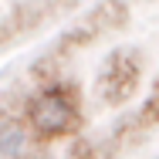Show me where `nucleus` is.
Listing matches in <instances>:
<instances>
[{"label":"nucleus","mask_w":159,"mask_h":159,"mask_svg":"<svg viewBox=\"0 0 159 159\" xmlns=\"http://www.w3.org/2000/svg\"><path fill=\"white\" fill-rule=\"evenodd\" d=\"M125 17H129V7L122 0H102L92 14H85V17L61 37V51H78V48L95 44L98 37H105V34H112L115 27H122Z\"/></svg>","instance_id":"7ed1b4c3"},{"label":"nucleus","mask_w":159,"mask_h":159,"mask_svg":"<svg viewBox=\"0 0 159 159\" xmlns=\"http://www.w3.org/2000/svg\"><path fill=\"white\" fill-rule=\"evenodd\" d=\"M139 125H159V78L152 85V95L146 98V105L139 112Z\"/></svg>","instance_id":"39448f33"},{"label":"nucleus","mask_w":159,"mask_h":159,"mask_svg":"<svg viewBox=\"0 0 159 159\" xmlns=\"http://www.w3.org/2000/svg\"><path fill=\"white\" fill-rule=\"evenodd\" d=\"M27 125L41 139H64L81 129V98L68 81H48L27 98Z\"/></svg>","instance_id":"f257e3e1"},{"label":"nucleus","mask_w":159,"mask_h":159,"mask_svg":"<svg viewBox=\"0 0 159 159\" xmlns=\"http://www.w3.org/2000/svg\"><path fill=\"white\" fill-rule=\"evenodd\" d=\"M142 81V58L135 51H112L98 71V95L105 105H125Z\"/></svg>","instance_id":"f03ea898"},{"label":"nucleus","mask_w":159,"mask_h":159,"mask_svg":"<svg viewBox=\"0 0 159 159\" xmlns=\"http://www.w3.org/2000/svg\"><path fill=\"white\" fill-rule=\"evenodd\" d=\"M31 152V139H27V129L17 119H3L0 122V156L3 159H27Z\"/></svg>","instance_id":"20e7f679"}]
</instances>
